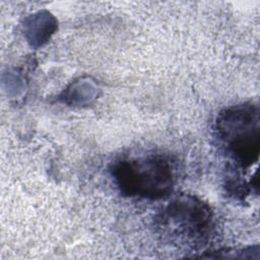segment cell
<instances>
[{"mask_svg":"<svg viewBox=\"0 0 260 260\" xmlns=\"http://www.w3.org/2000/svg\"><path fill=\"white\" fill-rule=\"evenodd\" d=\"M157 228L171 242L196 249L205 245L211 235V210L199 199L183 195L161 210Z\"/></svg>","mask_w":260,"mask_h":260,"instance_id":"2","label":"cell"},{"mask_svg":"<svg viewBox=\"0 0 260 260\" xmlns=\"http://www.w3.org/2000/svg\"><path fill=\"white\" fill-rule=\"evenodd\" d=\"M216 131L228 152L243 166H249L259 152V111L254 105H240L223 111Z\"/></svg>","mask_w":260,"mask_h":260,"instance_id":"3","label":"cell"},{"mask_svg":"<svg viewBox=\"0 0 260 260\" xmlns=\"http://www.w3.org/2000/svg\"><path fill=\"white\" fill-rule=\"evenodd\" d=\"M112 175L121 192L129 196L160 199L174 186L173 167L159 154L122 159L114 165Z\"/></svg>","mask_w":260,"mask_h":260,"instance_id":"1","label":"cell"}]
</instances>
